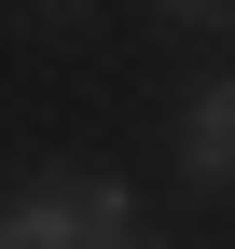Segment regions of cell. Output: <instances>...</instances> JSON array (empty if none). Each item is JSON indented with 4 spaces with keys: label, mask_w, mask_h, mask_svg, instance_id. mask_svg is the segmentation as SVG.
<instances>
[{
    "label": "cell",
    "mask_w": 235,
    "mask_h": 249,
    "mask_svg": "<svg viewBox=\"0 0 235 249\" xmlns=\"http://www.w3.org/2000/svg\"><path fill=\"white\" fill-rule=\"evenodd\" d=\"M180 166L208 180V194L235 180V83H208V97H180Z\"/></svg>",
    "instance_id": "cell-2"
},
{
    "label": "cell",
    "mask_w": 235,
    "mask_h": 249,
    "mask_svg": "<svg viewBox=\"0 0 235 249\" xmlns=\"http://www.w3.org/2000/svg\"><path fill=\"white\" fill-rule=\"evenodd\" d=\"M166 14H180V28H221V14H235V0H166Z\"/></svg>",
    "instance_id": "cell-3"
},
{
    "label": "cell",
    "mask_w": 235,
    "mask_h": 249,
    "mask_svg": "<svg viewBox=\"0 0 235 249\" xmlns=\"http://www.w3.org/2000/svg\"><path fill=\"white\" fill-rule=\"evenodd\" d=\"M125 222H138V194L125 180H97V166H55V180H28L14 208H0V249H125Z\"/></svg>",
    "instance_id": "cell-1"
}]
</instances>
